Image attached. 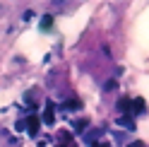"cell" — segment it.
<instances>
[{"label": "cell", "instance_id": "cell-1", "mask_svg": "<svg viewBox=\"0 0 149 147\" xmlns=\"http://www.w3.org/2000/svg\"><path fill=\"white\" fill-rule=\"evenodd\" d=\"M26 133H29V137H36V135H39V118H36V116H29V118H26Z\"/></svg>", "mask_w": 149, "mask_h": 147}, {"label": "cell", "instance_id": "cell-2", "mask_svg": "<svg viewBox=\"0 0 149 147\" xmlns=\"http://www.w3.org/2000/svg\"><path fill=\"white\" fill-rule=\"evenodd\" d=\"M144 111H147L144 99H132V111H130V116H142Z\"/></svg>", "mask_w": 149, "mask_h": 147}, {"label": "cell", "instance_id": "cell-3", "mask_svg": "<svg viewBox=\"0 0 149 147\" xmlns=\"http://www.w3.org/2000/svg\"><path fill=\"white\" fill-rule=\"evenodd\" d=\"M43 123H48V125L55 123V113H53V106H51V104L46 106V111H43Z\"/></svg>", "mask_w": 149, "mask_h": 147}, {"label": "cell", "instance_id": "cell-4", "mask_svg": "<svg viewBox=\"0 0 149 147\" xmlns=\"http://www.w3.org/2000/svg\"><path fill=\"white\" fill-rule=\"evenodd\" d=\"M51 24H53V17H51V15H43V17H41V24H39V27H41V29L46 32V29H51Z\"/></svg>", "mask_w": 149, "mask_h": 147}, {"label": "cell", "instance_id": "cell-5", "mask_svg": "<svg viewBox=\"0 0 149 147\" xmlns=\"http://www.w3.org/2000/svg\"><path fill=\"white\" fill-rule=\"evenodd\" d=\"M79 106H82V102H77V99H74V102H70V104H65V108H70V111H77Z\"/></svg>", "mask_w": 149, "mask_h": 147}, {"label": "cell", "instance_id": "cell-6", "mask_svg": "<svg viewBox=\"0 0 149 147\" xmlns=\"http://www.w3.org/2000/svg\"><path fill=\"white\" fill-rule=\"evenodd\" d=\"M118 123H120V125H125V128H135V123H132V121H125V118H120Z\"/></svg>", "mask_w": 149, "mask_h": 147}, {"label": "cell", "instance_id": "cell-7", "mask_svg": "<svg viewBox=\"0 0 149 147\" xmlns=\"http://www.w3.org/2000/svg\"><path fill=\"white\" fill-rule=\"evenodd\" d=\"M127 147H144V142H142V140H135V142H130Z\"/></svg>", "mask_w": 149, "mask_h": 147}, {"label": "cell", "instance_id": "cell-8", "mask_svg": "<svg viewBox=\"0 0 149 147\" xmlns=\"http://www.w3.org/2000/svg\"><path fill=\"white\" fill-rule=\"evenodd\" d=\"M91 147H108V142H106V140H101V142H96V145H91Z\"/></svg>", "mask_w": 149, "mask_h": 147}]
</instances>
